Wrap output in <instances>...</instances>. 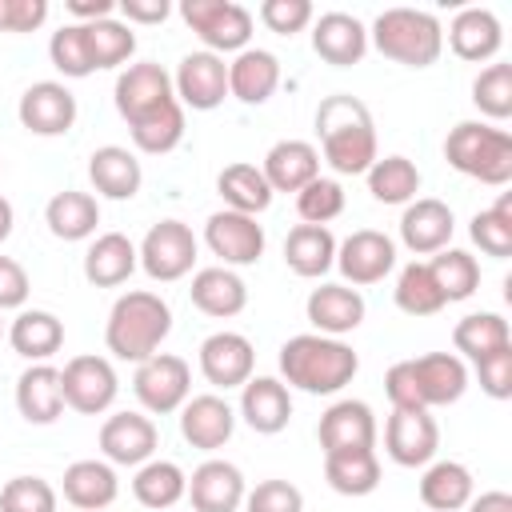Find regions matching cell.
<instances>
[{
  "mask_svg": "<svg viewBox=\"0 0 512 512\" xmlns=\"http://www.w3.org/2000/svg\"><path fill=\"white\" fill-rule=\"evenodd\" d=\"M316 136L324 160L340 176H364L376 164V124L360 96L336 92L316 104Z\"/></svg>",
  "mask_w": 512,
  "mask_h": 512,
  "instance_id": "obj_1",
  "label": "cell"
},
{
  "mask_svg": "<svg viewBox=\"0 0 512 512\" xmlns=\"http://www.w3.org/2000/svg\"><path fill=\"white\" fill-rule=\"evenodd\" d=\"M360 372V356L352 344L320 332H300L280 344V376L288 388H300L308 396H332Z\"/></svg>",
  "mask_w": 512,
  "mask_h": 512,
  "instance_id": "obj_2",
  "label": "cell"
},
{
  "mask_svg": "<svg viewBox=\"0 0 512 512\" xmlns=\"http://www.w3.org/2000/svg\"><path fill=\"white\" fill-rule=\"evenodd\" d=\"M464 388H468V368L456 352H424L412 360H396L384 376V392L392 408H408V412L456 404Z\"/></svg>",
  "mask_w": 512,
  "mask_h": 512,
  "instance_id": "obj_3",
  "label": "cell"
},
{
  "mask_svg": "<svg viewBox=\"0 0 512 512\" xmlns=\"http://www.w3.org/2000/svg\"><path fill=\"white\" fill-rule=\"evenodd\" d=\"M172 332V308L160 292H148V288H132L124 292L112 312H108V324H104V344L116 360H128V364H144L148 356L160 352V344L168 340Z\"/></svg>",
  "mask_w": 512,
  "mask_h": 512,
  "instance_id": "obj_4",
  "label": "cell"
},
{
  "mask_svg": "<svg viewBox=\"0 0 512 512\" xmlns=\"http://www.w3.org/2000/svg\"><path fill=\"white\" fill-rule=\"evenodd\" d=\"M368 40L376 44L380 56H388L404 68H428L444 52L440 20L432 12H420V8H384L372 20Z\"/></svg>",
  "mask_w": 512,
  "mask_h": 512,
  "instance_id": "obj_5",
  "label": "cell"
},
{
  "mask_svg": "<svg viewBox=\"0 0 512 512\" xmlns=\"http://www.w3.org/2000/svg\"><path fill=\"white\" fill-rule=\"evenodd\" d=\"M444 160L488 188H504L512 180V136L484 120H460L444 140Z\"/></svg>",
  "mask_w": 512,
  "mask_h": 512,
  "instance_id": "obj_6",
  "label": "cell"
},
{
  "mask_svg": "<svg viewBox=\"0 0 512 512\" xmlns=\"http://www.w3.org/2000/svg\"><path fill=\"white\" fill-rule=\"evenodd\" d=\"M180 16L200 36L204 52H244L252 40V12L236 0H184Z\"/></svg>",
  "mask_w": 512,
  "mask_h": 512,
  "instance_id": "obj_7",
  "label": "cell"
},
{
  "mask_svg": "<svg viewBox=\"0 0 512 512\" xmlns=\"http://www.w3.org/2000/svg\"><path fill=\"white\" fill-rule=\"evenodd\" d=\"M112 96H116V112L124 116L128 128H136V124L160 116L164 108L180 104V100H176V88H172V76H168L160 64H152V60L128 64V68L116 76Z\"/></svg>",
  "mask_w": 512,
  "mask_h": 512,
  "instance_id": "obj_8",
  "label": "cell"
},
{
  "mask_svg": "<svg viewBox=\"0 0 512 512\" xmlns=\"http://www.w3.org/2000/svg\"><path fill=\"white\" fill-rule=\"evenodd\" d=\"M132 392H136L140 408H144V412H152V416L180 412V408H184V400L192 396V368H188V360H184V356L156 352V356H148L144 364H136Z\"/></svg>",
  "mask_w": 512,
  "mask_h": 512,
  "instance_id": "obj_9",
  "label": "cell"
},
{
  "mask_svg": "<svg viewBox=\"0 0 512 512\" xmlns=\"http://www.w3.org/2000/svg\"><path fill=\"white\" fill-rule=\"evenodd\" d=\"M136 256H140V268L152 280L172 284V280H184L192 272V264H196V236H192V228L184 220H160L140 240Z\"/></svg>",
  "mask_w": 512,
  "mask_h": 512,
  "instance_id": "obj_10",
  "label": "cell"
},
{
  "mask_svg": "<svg viewBox=\"0 0 512 512\" xmlns=\"http://www.w3.org/2000/svg\"><path fill=\"white\" fill-rule=\"evenodd\" d=\"M60 384H64V408L80 412V416H100L116 404L120 380L112 360L104 356H72L60 368Z\"/></svg>",
  "mask_w": 512,
  "mask_h": 512,
  "instance_id": "obj_11",
  "label": "cell"
},
{
  "mask_svg": "<svg viewBox=\"0 0 512 512\" xmlns=\"http://www.w3.org/2000/svg\"><path fill=\"white\" fill-rule=\"evenodd\" d=\"M204 244L212 248V256H220L224 268H244L264 256V224H256V216L220 208L204 224Z\"/></svg>",
  "mask_w": 512,
  "mask_h": 512,
  "instance_id": "obj_12",
  "label": "cell"
},
{
  "mask_svg": "<svg viewBox=\"0 0 512 512\" xmlns=\"http://www.w3.org/2000/svg\"><path fill=\"white\" fill-rule=\"evenodd\" d=\"M172 88H176V100L180 108H192V112H212L224 104L228 96V64L224 56L216 52H188L172 76Z\"/></svg>",
  "mask_w": 512,
  "mask_h": 512,
  "instance_id": "obj_13",
  "label": "cell"
},
{
  "mask_svg": "<svg viewBox=\"0 0 512 512\" xmlns=\"http://www.w3.org/2000/svg\"><path fill=\"white\" fill-rule=\"evenodd\" d=\"M156 444H160V432L144 412H112L100 424V452L108 464L140 468L156 456Z\"/></svg>",
  "mask_w": 512,
  "mask_h": 512,
  "instance_id": "obj_14",
  "label": "cell"
},
{
  "mask_svg": "<svg viewBox=\"0 0 512 512\" xmlns=\"http://www.w3.org/2000/svg\"><path fill=\"white\" fill-rule=\"evenodd\" d=\"M16 116L32 136H64L76 124V96L60 80H36L24 88Z\"/></svg>",
  "mask_w": 512,
  "mask_h": 512,
  "instance_id": "obj_15",
  "label": "cell"
},
{
  "mask_svg": "<svg viewBox=\"0 0 512 512\" xmlns=\"http://www.w3.org/2000/svg\"><path fill=\"white\" fill-rule=\"evenodd\" d=\"M336 268L348 284H380L396 268V244L376 228H360L336 244Z\"/></svg>",
  "mask_w": 512,
  "mask_h": 512,
  "instance_id": "obj_16",
  "label": "cell"
},
{
  "mask_svg": "<svg viewBox=\"0 0 512 512\" xmlns=\"http://www.w3.org/2000/svg\"><path fill=\"white\" fill-rule=\"evenodd\" d=\"M252 368H256V348L248 336L240 332H212L204 344H200V372L212 388H244L252 380Z\"/></svg>",
  "mask_w": 512,
  "mask_h": 512,
  "instance_id": "obj_17",
  "label": "cell"
},
{
  "mask_svg": "<svg viewBox=\"0 0 512 512\" xmlns=\"http://www.w3.org/2000/svg\"><path fill=\"white\" fill-rule=\"evenodd\" d=\"M440 448V428L428 412H408V408H392L388 424H384V452L400 464V468H424L432 464Z\"/></svg>",
  "mask_w": 512,
  "mask_h": 512,
  "instance_id": "obj_18",
  "label": "cell"
},
{
  "mask_svg": "<svg viewBox=\"0 0 512 512\" xmlns=\"http://www.w3.org/2000/svg\"><path fill=\"white\" fill-rule=\"evenodd\" d=\"M452 228H456V216L444 200L436 196H416L412 204H404V216H400V240L412 256H436L440 248H448L452 240Z\"/></svg>",
  "mask_w": 512,
  "mask_h": 512,
  "instance_id": "obj_19",
  "label": "cell"
},
{
  "mask_svg": "<svg viewBox=\"0 0 512 512\" xmlns=\"http://www.w3.org/2000/svg\"><path fill=\"white\" fill-rule=\"evenodd\" d=\"M236 432V412L224 396L204 392V396H188L180 408V436L200 448V452H216L232 440Z\"/></svg>",
  "mask_w": 512,
  "mask_h": 512,
  "instance_id": "obj_20",
  "label": "cell"
},
{
  "mask_svg": "<svg viewBox=\"0 0 512 512\" xmlns=\"http://www.w3.org/2000/svg\"><path fill=\"white\" fill-rule=\"evenodd\" d=\"M312 52L332 68H352L368 52V28L348 12H324L312 20Z\"/></svg>",
  "mask_w": 512,
  "mask_h": 512,
  "instance_id": "obj_21",
  "label": "cell"
},
{
  "mask_svg": "<svg viewBox=\"0 0 512 512\" xmlns=\"http://www.w3.org/2000/svg\"><path fill=\"white\" fill-rule=\"evenodd\" d=\"M304 312H308V324L320 332V336H348V332H356L360 324H364V296L356 292V288H348V284H320V288H312L308 292V304H304Z\"/></svg>",
  "mask_w": 512,
  "mask_h": 512,
  "instance_id": "obj_22",
  "label": "cell"
},
{
  "mask_svg": "<svg viewBox=\"0 0 512 512\" xmlns=\"http://www.w3.org/2000/svg\"><path fill=\"white\" fill-rule=\"evenodd\" d=\"M320 452H352V448H376V416L364 400H336L320 416Z\"/></svg>",
  "mask_w": 512,
  "mask_h": 512,
  "instance_id": "obj_23",
  "label": "cell"
},
{
  "mask_svg": "<svg viewBox=\"0 0 512 512\" xmlns=\"http://www.w3.org/2000/svg\"><path fill=\"white\" fill-rule=\"evenodd\" d=\"M244 472L228 460H204L192 476H188V500L192 512H236L244 504Z\"/></svg>",
  "mask_w": 512,
  "mask_h": 512,
  "instance_id": "obj_24",
  "label": "cell"
},
{
  "mask_svg": "<svg viewBox=\"0 0 512 512\" xmlns=\"http://www.w3.org/2000/svg\"><path fill=\"white\" fill-rule=\"evenodd\" d=\"M240 416L260 436L284 432L288 420H292V392H288V384L276 380V376H252L240 388Z\"/></svg>",
  "mask_w": 512,
  "mask_h": 512,
  "instance_id": "obj_25",
  "label": "cell"
},
{
  "mask_svg": "<svg viewBox=\"0 0 512 512\" xmlns=\"http://www.w3.org/2000/svg\"><path fill=\"white\" fill-rule=\"evenodd\" d=\"M504 44V28L496 20L492 8H460L448 24V48L460 56V60H472V64H484L500 52Z\"/></svg>",
  "mask_w": 512,
  "mask_h": 512,
  "instance_id": "obj_26",
  "label": "cell"
},
{
  "mask_svg": "<svg viewBox=\"0 0 512 512\" xmlns=\"http://www.w3.org/2000/svg\"><path fill=\"white\" fill-rule=\"evenodd\" d=\"M272 192H300L320 176V152L308 140H276L260 164Z\"/></svg>",
  "mask_w": 512,
  "mask_h": 512,
  "instance_id": "obj_27",
  "label": "cell"
},
{
  "mask_svg": "<svg viewBox=\"0 0 512 512\" xmlns=\"http://www.w3.org/2000/svg\"><path fill=\"white\" fill-rule=\"evenodd\" d=\"M8 344L16 356L32 364H48V356L64 348V320L48 308H20L16 320L8 324Z\"/></svg>",
  "mask_w": 512,
  "mask_h": 512,
  "instance_id": "obj_28",
  "label": "cell"
},
{
  "mask_svg": "<svg viewBox=\"0 0 512 512\" xmlns=\"http://www.w3.org/2000/svg\"><path fill=\"white\" fill-rule=\"evenodd\" d=\"M64 500L76 512H104L120 496L116 468L108 460H76L64 468Z\"/></svg>",
  "mask_w": 512,
  "mask_h": 512,
  "instance_id": "obj_29",
  "label": "cell"
},
{
  "mask_svg": "<svg viewBox=\"0 0 512 512\" xmlns=\"http://www.w3.org/2000/svg\"><path fill=\"white\" fill-rule=\"evenodd\" d=\"M88 180L108 200H132L144 184V168H140L136 152H128L120 144H104L88 156Z\"/></svg>",
  "mask_w": 512,
  "mask_h": 512,
  "instance_id": "obj_30",
  "label": "cell"
},
{
  "mask_svg": "<svg viewBox=\"0 0 512 512\" xmlns=\"http://www.w3.org/2000/svg\"><path fill=\"white\" fill-rule=\"evenodd\" d=\"M16 408L28 424H52L64 412V384L60 368L52 364H28L16 380Z\"/></svg>",
  "mask_w": 512,
  "mask_h": 512,
  "instance_id": "obj_31",
  "label": "cell"
},
{
  "mask_svg": "<svg viewBox=\"0 0 512 512\" xmlns=\"http://www.w3.org/2000/svg\"><path fill=\"white\" fill-rule=\"evenodd\" d=\"M140 268V256H136V244L124 236V232H104L88 244L84 252V280L92 288H116L124 284L132 272Z\"/></svg>",
  "mask_w": 512,
  "mask_h": 512,
  "instance_id": "obj_32",
  "label": "cell"
},
{
  "mask_svg": "<svg viewBox=\"0 0 512 512\" xmlns=\"http://www.w3.org/2000/svg\"><path fill=\"white\" fill-rule=\"evenodd\" d=\"M188 296H192V308H200L204 316L228 320V316H240V312H244V304H248V284H244L232 268L216 264V268H200V272L192 276Z\"/></svg>",
  "mask_w": 512,
  "mask_h": 512,
  "instance_id": "obj_33",
  "label": "cell"
},
{
  "mask_svg": "<svg viewBox=\"0 0 512 512\" xmlns=\"http://www.w3.org/2000/svg\"><path fill=\"white\" fill-rule=\"evenodd\" d=\"M280 84V60L268 48H244L228 64V96L240 104H264Z\"/></svg>",
  "mask_w": 512,
  "mask_h": 512,
  "instance_id": "obj_34",
  "label": "cell"
},
{
  "mask_svg": "<svg viewBox=\"0 0 512 512\" xmlns=\"http://www.w3.org/2000/svg\"><path fill=\"white\" fill-rule=\"evenodd\" d=\"M472 472L460 460H432L420 476V504L432 512H460L472 500Z\"/></svg>",
  "mask_w": 512,
  "mask_h": 512,
  "instance_id": "obj_35",
  "label": "cell"
},
{
  "mask_svg": "<svg viewBox=\"0 0 512 512\" xmlns=\"http://www.w3.org/2000/svg\"><path fill=\"white\" fill-rule=\"evenodd\" d=\"M284 264L304 280L324 276L336 264V236L324 224H296L284 240Z\"/></svg>",
  "mask_w": 512,
  "mask_h": 512,
  "instance_id": "obj_36",
  "label": "cell"
},
{
  "mask_svg": "<svg viewBox=\"0 0 512 512\" xmlns=\"http://www.w3.org/2000/svg\"><path fill=\"white\" fill-rule=\"evenodd\" d=\"M44 224L56 240H88L100 224V204L96 196L88 192H76V188H64L48 200L44 208Z\"/></svg>",
  "mask_w": 512,
  "mask_h": 512,
  "instance_id": "obj_37",
  "label": "cell"
},
{
  "mask_svg": "<svg viewBox=\"0 0 512 512\" xmlns=\"http://www.w3.org/2000/svg\"><path fill=\"white\" fill-rule=\"evenodd\" d=\"M324 480L340 496H368L380 488V460L376 448H352V452H328L324 456Z\"/></svg>",
  "mask_w": 512,
  "mask_h": 512,
  "instance_id": "obj_38",
  "label": "cell"
},
{
  "mask_svg": "<svg viewBox=\"0 0 512 512\" xmlns=\"http://www.w3.org/2000/svg\"><path fill=\"white\" fill-rule=\"evenodd\" d=\"M216 192H220V200L232 208V212H244V216H260L268 204H272V188H268V180H264V172L256 168V164H248V160H236V164H228L220 176H216Z\"/></svg>",
  "mask_w": 512,
  "mask_h": 512,
  "instance_id": "obj_39",
  "label": "cell"
},
{
  "mask_svg": "<svg viewBox=\"0 0 512 512\" xmlns=\"http://www.w3.org/2000/svg\"><path fill=\"white\" fill-rule=\"evenodd\" d=\"M184 492H188V476L176 460H148L132 476V496L152 512H168L172 504L184 500Z\"/></svg>",
  "mask_w": 512,
  "mask_h": 512,
  "instance_id": "obj_40",
  "label": "cell"
},
{
  "mask_svg": "<svg viewBox=\"0 0 512 512\" xmlns=\"http://www.w3.org/2000/svg\"><path fill=\"white\" fill-rule=\"evenodd\" d=\"M452 344H456L460 356H468L476 364L480 356L508 348L512 344V328H508V320L500 312H468L464 320H456Z\"/></svg>",
  "mask_w": 512,
  "mask_h": 512,
  "instance_id": "obj_41",
  "label": "cell"
},
{
  "mask_svg": "<svg viewBox=\"0 0 512 512\" xmlns=\"http://www.w3.org/2000/svg\"><path fill=\"white\" fill-rule=\"evenodd\" d=\"M364 176L372 200L380 204H412L420 192V168L408 156H376V164Z\"/></svg>",
  "mask_w": 512,
  "mask_h": 512,
  "instance_id": "obj_42",
  "label": "cell"
},
{
  "mask_svg": "<svg viewBox=\"0 0 512 512\" xmlns=\"http://www.w3.org/2000/svg\"><path fill=\"white\" fill-rule=\"evenodd\" d=\"M428 272L444 296V304H456V300H468L476 288H480V264L472 252L464 248H440L432 260H428Z\"/></svg>",
  "mask_w": 512,
  "mask_h": 512,
  "instance_id": "obj_43",
  "label": "cell"
},
{
  "mask_svg": "<svg viewBox=\"0 0 512 512\" xmlns=\"http://www.w3.org/2000/svg\"><path fill=\"white\" fill-rule=\"evenodd\" d=\"M84 40H88V60H92V72L100 68H120L132 60L136 52V32L108 16V20H96V24H84Z\"/></svg>",
  "mask_w": 512,
  "mask_h": 512,
  "instance_id": "obj_44",
  "label": "cell"
},
{
  "mask_svg": "<svg viewBox=\"0 0 512 512\" xmlns=\"http://www.w3.org/2000/svg\"><path fill=\"white\" fill-rule=\"evenodd\" d=\"M468 236L484 256L508 260L512 256V192H500V200L492 208L476 212L468 224Z\"/></svg>",
  "mask_w": 512,
  "mask_h": 512,
  "instance_id": "obj_45",
  "label": "cell"
},
{
  "mask_svg": "<svg viewBox=\"0 0 512 512\" xmlns=\"http://www.w3.org/2000/svg\"><path fill=\"white\" fill-rule=\"evenodd\" d=\"M392 296H396V308L408 312V316H436L444 308V296H440V288H436V280H432L424 260H412V264L400 268Z\"/></svg>",
  "mask_w": 512,
  "mask_h": 512,
  "instance_id": "obj_46",
  "label": "cell"
},
{
  "mask_svg": "<svg viewBox=\"0 0 512 512\" xmlns=\"http://www.w3.org/2000/svg\"><path fill=\"white\" fill-rule=\"evenodd\" d=\"M472 104L488 120H508L512 116V64L496 60L480 68V76L472 80Z\"/></svg>",
  "mask_w": 512,
  "mask_h": 512,
  "instance_id": "obj_47",
  "label": "cell"
},
{
  "mask_svg": "<svg viewBox=\"0 0 512 512\" xmlns=\"http://www.w3.org/2000/svg\"><path fill=\"white\" fill-rule=\"evenodd\" d=\"M48 56L56 64V72H64L68 80H84L92 76V60H88V40H84V24H60L48 40Z\"/></svg>",
  "mask_w": 512,
  "mask_h": 512,
  "instance_id": "obj_48",
  "label": "cell"
},
{
  "mask_svg": "<svg viewBox=\"0 0 512 512\" xmlns=\"http://www.w3.org/2000/svg\"><path fill=\"white\" fill-rule=\"evenodd\" d=\"M128 132H132V144H136L140 152L164 156V152H172V148L184 140V108L172 104V108H164L160 116H152V120H144V124H136V128H128Z\"/></svg>",
  "mask_w": 512,
  "mask_h": 512,
  "instance_id": "obj_49",
  "label": "cell"
},
{
  "mask_svg": "<svg viewBox=\"0 0 512 512\" xmlns=\"http://www.w3.org/2000/svg\"><path fill=\"white\" fill-rule=\"evenodd\" d=\"M296 212H300L304 224H324L328 228V220H336L344 212V188H340V180L316 176L312 184H304L296 192Z\"/></svg>",
  "mask_w": 512,
  "mask_h": 512,
  "instance_id": "obj_50",
  "label": "cell"
},
{
  "mask_svg": "<svg viewBox=\"0 0 512 512\" xmlns=\"http://www.w3.org/2000/svg\"><path fill=\"white\" fill-rule=\"evenodd\" d=\"M0 512H56V488L44 476H12L0 488Z\"/></svg>",
  "mask_w": 512,
  "mask_h": 512,
  "instance_id": "obj_51",
  "label": "cell"
},
{
  "mask_svg": "<svg viewBox=\"0 0 512 512\" xmlns=\"http://www.w3.org/2000/svg\"><path fill=\"white\" fill-rule=\"evenodd\" d=\"M244 508L248 512H304V492L292 480H260L252 492H244Z\"/></svg>",
  "mask_w": 512,
  "mask_h": 512,
  "instance_id": "obj_52",
  "label": "cell"
},
{
  "mask_svg": "<svg viewBox=\"0 0 512 512\" xmlns=\"http://www.w3.org/2000/svg\"><path fill=\"white\" fill-rule=\"evenodd\" d=\"M316 20V8L308 0H264L260 4V24L276 36H296Z\"/></svg>",
  "mask_w": 512,
  "mask_h": 512,
  "instance_id": "obj_53",
  "label": "cell"
},
{
  "mask_svg": "<svg viewBox=\"0 0 512 512\" xmlns=\"http://www.w3.org/2000/svg\"><path fill=\"white\" fill-rule=\"evenodd\" d=\"M476 376H480V388L492 396V400H508L512 396V344L500 348V352H488L476 360Z\"/></svg>",
  "mask_w": 512,
  "mask_h": 512,
  "instance_id": "obj_54",
  "label": "cell"
},
{
  "mask_svg": "<svg viewBox=\"0 0 512 512\" xmlns=\"http://www.w3.org/2000/svg\"><path fill=\"white\" fill-rule=\"evenodd\" d=\"M48 20V0H0V32H36Z\"/></svg>",
  "mask_w": 512,
  "mask_h": 512,
  "instance_id": "obj_55",
  "label": "cell"
},
{
  "mask_svg": "<svg viewBox=\"0 0 512 512\" xmlns=\"http://www.w3.org/2000/svg\"><path fill=\"white\" fill-rule=\"evenodd\" d=\"M28 292H32V284H28L24 264L12 260V256H0V312H8V308H24Z\"/></svg>",
  "mask_w": 512,
  "mask_h": 512,
  "instance_id": "obj_56",
  "label": "cell"
},
{
  "mask_svg": "<svg viewBox=\"0 0 512 512\" xmlns=\"http://www.w3.org/2000/svg\"><path fill=\"white\" fill-rule=\"evenodd\" d=\"M116 12L124 16L128 28H132V24H164L168 12H172V4H168V0H120Z\"/></svg>",
  "mask_w": 512,
  "mask_h": 512,
  "instance_id": "obj_57",
  "label": "cell"
},
{
  "mask_svg": "<svg viewBox=\"0 0 512 512\" xmlns=\"http://www.w3.org/2000/svg\"><path fill=\"white\" fill-rule=\"evenodd\" d=\"M68 12L76 16V24H96L116 16V0H68Z\"/></svg>",
  "mask_w": 512,
  "mask_h": 512,
  "instance_id": "obj_58",
  "label": "cell"
},
{
  "mask_svg": "<svg viewBox=\"0 0 512 512\" xmlns=\"http://www.w3.org/2000/svg\"><path fill=\"white\" fill-rule=\"evenodd\" d=\"M468 512H512V496L492 488V492H480L468 500Z\"/></svg>",
  "mask_w": 512,
  "mask_h": 512,
  "instance_id": "obj_59",
  "label": "cell"
},
{
  "mask_svg": "<svg viewBox=\"0 0 512 512\" xmlns=\"http://www.w3.org/2000/svg\"><path fill=\"white\" fill-rule=\"evenodd\" d=\"M12 224H16V212H12V204H8V196H0V244L12 236Z\"/></svg>",
  "mask_w": 512,
  "mask_h": 512,
  "instance_id": "obj_60",
  "label": "cell"
},
{
  "mask_svg": "<svg viewBox=\"0 0 512 512\" xmlns=\"http://www.w3.org/2000/svg\"><path fill=\"white\" fill-rule=\"evenodd\" d=\"M0 336H4V320H0Z\"/></svg>",
  "mask_w": 512,
  "mask_h": 512,
  "instance_id": "obj_61",
  "label": "cell"
},
{
  "mask_svg": "<svg viewBox=\"0 0 512 512\" xmlns=\"http://www.w3.org/2000/svg\"><path fill=\"white\" fill-rule=\"evenodd\" d=\"M104 512H108V508H104Z\"/></svg>",
  "mask_w": 512,
  "mask_h": 512,
  "instance_id": "obj_62",
  "label": "cell"
}]
</instances>
